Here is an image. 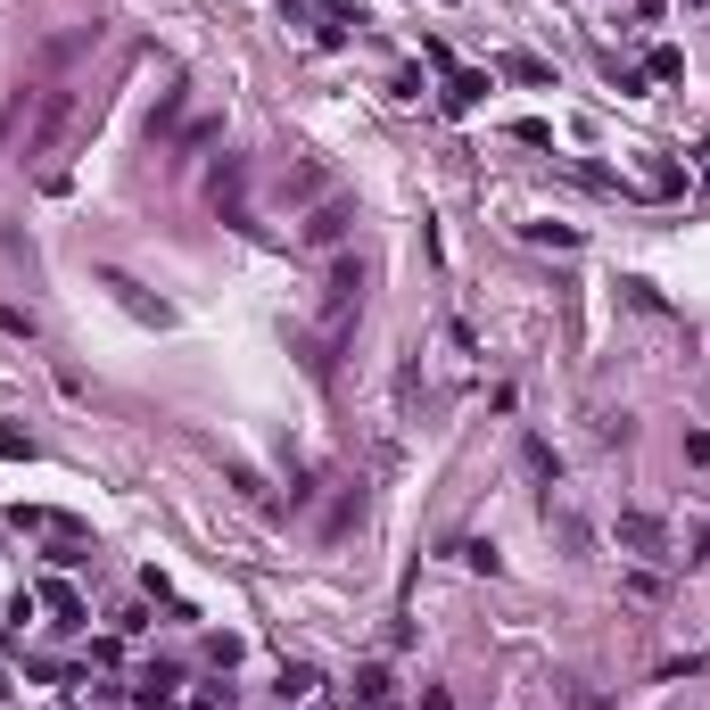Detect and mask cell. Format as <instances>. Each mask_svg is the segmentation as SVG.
Listing matches in <instances>:
<instances>
[{"label":"cell","instance_id":"obj_1","mask_svg":"<svg viewBox=\"0 0 710 710\" xmlns=\"http://www.w3.org/2000/svg\"><path fill=\"white\" fill-rule=\"evenodd\" d=\"M9 521H17L25 537H50V545H58V561H83V554H92V529H83L75 512H50V505H17Z\"/></svg>","mask_w":710,"mask_h":710},{"label":"cell","instance_id":"obj_2","mask_svg":"<svg viewBox=\"0 0 710 710\" xmlns=\"http://www.w3.org/2000/svg\"><path fill=\"white\" fill-rule=\"evenodd\" d=\"M355 306H364V264L339 257V264H331V281H322V331H347Z\"/></svg>","mask_w":710,"mask_h":710},{"label":"cell","instance_id":"obj_3","mask_svg":"<svg viewBox=\"0 0 710 710\" xmlns=\"http://www.w3.org/2000/svg\"><path fill=\"white\" fill-rule=\"evenodd\" d=\"M75 108H83L75 92H42V116H34V132H25V157H58V141L75 132Z\"/></svg>","mask_w":710,"mask_h":710},{"label":"cell","instance_id":"obj_4","mask_svg":"<svg viewBox=\"0 0 710 710\" xmlns=\"http://www.w3.org/2000/svg\"><path fill=\"white\" fill-rule=\"evenodd\" d=\"M99 281H108V289H116V306H125V315L157 322V331H166V322H174V306H157L150 289H141V281H125V273H99Z\"/></svg>","mask_w":710,"mask_h":710},{"label":"cell","instance_id":"obj_5","mask_svg":"<svg viewBox=\"0 0 710 710\" xmlns=\"http://www.w3.org/2000/svg\"><path fill=\"white\" fill-rule=\"evenodd\" d=\"M487 92H496V75H487V67H454V75H447V108H454V116H471Z\"/></svg>","mask_w":710,"mask_h":710},{"label":"cell","instance_id":"obj_6","mask_svg":"<svg viewBox=\"0 0 710 710\" xmlns=\"http://www.w3.org/2000/svg\"><path fill=\"white\" fill-rule=\"evenodd\" d=\"M347 215H355V206H347V199H339V190H331V199H322V206H315V215H306V240H315V248H331V240H347Z\"/></svg>","mask_w":710,"mask_h":710},{"label":"cell","instance_id":"obj_7","mask_svg":"<svg viewBox=\"0 0 710 710\" xmlns=\"http://www.w3.org/2000/svg\"><path fill=\"white\" fill-rule=\"evenodd\" d=\"M619 545H628V554H661V545H670V529H661L653 512H619Z\"/></svg>","mask_w":710,"mask_h":710},{"label":"cell","instance_id":"obj_8","mask_svg":"<svg viewBox=\"0 0 710 710\" xmlns=\"http://www.w3.org/2000/svg\"><path fill=\"white\" fill-rule=\"evenodd\" d=\"M315 190H331V174H322L315 157H298V166L281 174V199H315Z\"/></svg>","mask_w":710,"mask_h":710},{"label":"cell","instance_id":"obj_9","mask_svg":"<svg viewBox=\"0 0 710 710\" xmlns=\"http://www.w3.org/2000/svg\"><path fill=\"white\" fill-rule=\"evenodd\" d=\"M42 603L58 612V628H83V595H75L67 579H42Z\"/></svg>","mask_w":710,"mask_h":710},{"label":"cell","instance_id":"obj_10","mask_svg":"<svg viewBox=\"0 0 710 710\" xmlns=\"http://www.w3.org/2000/svg\"><path fill=\"white\" fill-rule=\"evenodd\" d=\"M389 694H397V677H389V670H364V677H355V702H364V710H380Z\"/></svg>","mask_w":710,"mask_h":710},{"label":"cell","instance_id":"obj_11","mask_svg":"<svg viewBox=\"0 0 710 710\" xmlns=\"http://www.w3.org/2000/svg\"><path fill=\"white\" fill-rule=\"evenodd\" d=\"M505 75H512V83H554V67H545V58H529V50H512Z\"/></svg>","mask_w":710,"mask_h":710},{"label":"cell","instance_id":"obj_12","mask_svg":"<svg viewBox=\"0 0 710 710\" xmlns=\"http://www.w3.org/2000/svg\"><path fill=\"white\" fill-rule=\"evenodd\" d=\"M512 141H529V150H554V125H545V116H521V125H512Z\"/></svg>","mask_w":710,"mask_h":710},{"label":"cell","instance_id":"obj_13","mask_svg":"<svg viewBox=\"0 0 710 710\" xmlns=\"http://www.w3.org/2000/svg\"><path fill=\"white\" fill-rule=\"evenodd\" d=\"M315 686H322L315 670H281V702H306V694H315Z\"/></svg>","mask_w":710,"mask_h":710},{"label":"cell","instance_id":"obj_14","mask_svg":"<svg viewBox=\"0 0 710 710\" xmlns=\"http://www.w3.org/2000/svg\"><path fill=\"white\" fill-rule=\"evenodd\" d=\"M644 75H653V83H677V75H686V50H653V67H644Z\"/></svg>","mask_w":710,"mask_h":710},{"label":"cell","instance_id":"obj_15","mask_svg":"<svg viewBox=\"0 0 710 710\" xmlns=\"http://www.w3.org/2000/svg\"><path fill=\"white\" fill-rule=\"evenodd\" d=\"M224 480L240 487V496H257V505H264V480H257V471H248V463H224Z\"/></svg>","mask_w":710,"mask_h":710},{"label":"cell","instance_id":"obj_16","mask_svg":"<svg viewBox=\"0 0 710 710\" xmlns=\"http://www.w3.org/2000/svg\"><path fill=\"white\" fill-rule=\"evenodd\" d=\"M0 454H9V463H17V454H34V438H25L17 422H0Z\"/></svg>","mask_w":710,"mask_h":710},{"label":"cell","instance_id":"obj_17","mask_svg":"<svg viewBox=\"0 0 710 710\" xmlns=\"http://www.w3.org/2000/svg\"><path fill=\"white\" fill-rule=\"evenodd\" d=\"M190 710H232V694H224V686H206V694H199Z\"/></svg>","mask_w":710,"mask_h":710}]
</instances>
